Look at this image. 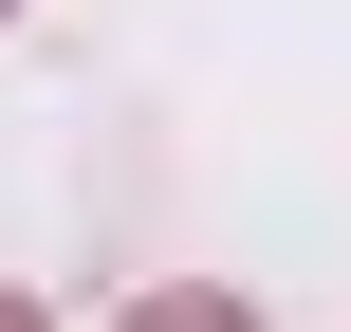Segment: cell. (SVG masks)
<instances>
[{
	"mask_svg": "<svg viewBox=\"0 0 351 332\" xmlns=\"http://www.w3.org/2000/svg\"><path fill=\"white\" fill-rule=\"evenodd\" d=\"M0 332H56V314H37V296H0Z\"/></svg>",
	"mask_w": 351,
	"mask_h": 332,
	"instance_id": "obj_2",
	"label": "cell"
},
{
	"mask_svg": "<svg viewBox=\"0 0 351 332\" xmlns=\"http://www.w3.org/2000/svg\"><path fill=\"white\" fill-rule=\"evenodd\" d=\"M130 332H259V314H241V296H204V277H185V296H130Z\"/></svg>",
	"mask_w": 351,
	"mask_h": 332,
	"instance_id": "obj_1",
	"label": "cell"
}]
</instances>
